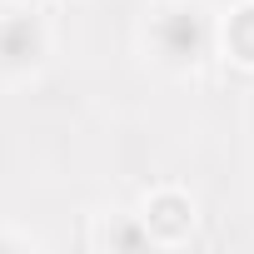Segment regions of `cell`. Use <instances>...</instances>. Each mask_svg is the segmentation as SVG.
Returning a JSON list of instances; mask_svg holds the SVG:
<instances>
[{
  "label": "cell",
  "instance_id": "6da1fadb",
  "mask_svg": "<svg viewBox=\"0 0 254 254\" xmlns=\"http://www.w3.org/2000/svg\"><path fill=\"white\" fill-rule=\"evenodd\" d=\"M150 60L170 75H194L214 50V15L204 0H165L145 20Z\"/></svg>",
  "mask_w": 254,
  "mask_h": 254
},
{
  "label": "cell",
  "instance_id": "7a4b0ae2",
  "mask_svg": "<svg viewBox=\"0 0 254 254\" xmlns=\"http://www.w3.org/2000/svg\"><path fill=\"white\" fill-rule=\"evenodd\" d=\"M50 55V30L35 15V5H15L0 15V75L5 80H30Z\"/></svg>",
  "mask_w": 254,
  "mask_h": 254
},
{
  "label": "cell",
  "instance_id": "3957f363",
  "mask_svg": "<svg viewBox=\"0 0 254 254\" xmlns=\"http://www.w3.org/2000/svg\"><path fill=\"white\" fill-rule=\"evenodd\" d=\"M140 224H145L150 244H180L194 229V204L180 190H155L145 199V209H140Z\"/></svg>",
  "mask_w": 254,
  "mask_h": 254
},
{
  "label": "cell",
  "instance_id": "277c9868",
  "mask_svg": "<svg viewBox=\"0 0 254 254\" xmlns=\"http://www.w3.org/2000/svg\"><path fill=\"white\" fill-rule=\"evenodd\" d=\"M219 35H224V55L234 65H249L254 70V0H244V5L229 10V20H224Z\"/></svg>",
  "mask_w": 254,
  "mask_h": 254
},
{
  "label": "cell",
  "instance_id": "5b68a950",
  "mask_svg": "<svg viewBox=\"0 0 254 254\" xmlns=\"http://www.w3.org/2000/svg\"><path fill=\"white\" fill-rule=\"evenodd\" d=\"M95 244H110V249H150V234H145L140 214H115V219H100Z\"/></svg>",
  "mask_w": 254,
  "mask_h": 254
},
{
  "label": "cell",
  "instance_id": "8992f818",
  "mask_svg": "<svg viewBox=\"0 0 254 254\" xmlns=\"http://www.w3.org/2000/svg\"><path fill=\"white\" fill-rule=\"evenodd\" d=\"M15 5H35V0H15Z\"/></svg>",
  "mask_w": 254,
  "mask_h": 254
}]
</instances>
